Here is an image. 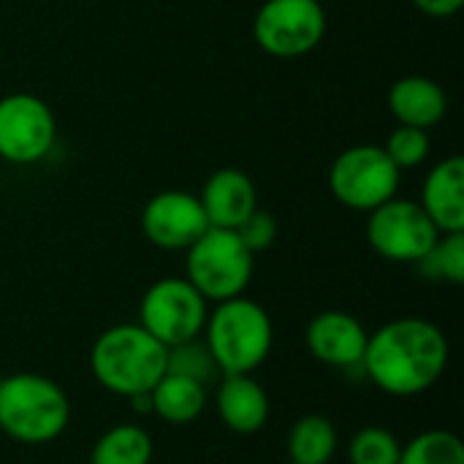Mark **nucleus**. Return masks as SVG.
Here are the masks:
<instances>
[{
	"label": "nucleus",
	"instance_id": "393cba45",
	"mask_svg": "<svg viewBox=\"0 0 464 464\" xmlns=\"http://www.w3.org/2000/svg\"><path fill=\"white\" fill-rule=\"evenodd\" d=\"M237 237L242 239V245L256 256V253H264L275 245L277 239V220L272 212H264V209H256L239 228H237Z\"/></svg>",
	"mask_w": 464,
	"mask_h": 464
},
{
	"label": "nucleus",
	"instance_id": "a211bd4d",
	"mask_svg": "<svg viewBox=\"0 0 464 464\" xmlns=\"http://www.w3.org/2000/svg\"><path fill=\"white\" fill-rule=\"evenodd\" d=\"M340 438L326 416L307 413L288 432V459L291 464H329L337 454Z\"/></svg>",
	"mask_w": 464,
	"mask_h": 464
},
{
	"label": "nucleus",
	"instance_id": "0eeeda50",
	"mask_svg": "<svg viewBox=\"0 0 464 464\" xmlns=\"http://www.w3.org/2000/svg\"><path fill=\"white\" fill-rule=\"evenodd\" d=\"M207 315V299L185 277L152 283L139 304V326L166 348L201 337Z\"/></svg>",
	"mask_w": 464,
	"mask_h": 464
},
{
	"label": "nucleus",
	"instance_id": "f8f14e48",
	"mask_svg": "<svg viewBox=\"0 0 464 464\" xmlns=\"http://www.w3.org/2000/svg\"><path fill=\"white\" fill-rule=\"evenodd\" d=\"M367 329L364 324L343 310L318 313L304 329V345L326 367L334 370H356L362 367L364 348H367Z\"/></svg>",
	"mask_w": 464,
	"mask_h": 464
},
{
	"label": "nucleus",
	"instance_id": "2eb2a0df",
	"mask_svg": "<svg viewBox=\"0 0 464 464\" xmlns=\"http://www.w3.org/2000/svg\"><path fill=\"white\" fill-rule=\"evenodd\" d=\"M419 204L440 234L464 231V160L459 155L440 160L427 174Z\"/></svg>",
	"mask_w": 464,
	"mask_h": 464
},
{
	"label": "nucleus",
	"instance_id": "b1692460",
	"mask_svg": "<svg viewBox=\"0 0 464 464\" xmlns=\"http://www.w3.org/2000/svg\"><path fill=\"white\" fill-rule=\"evenodd\" d=\"M383 150H386V155L394 160V166L402 171V169H416V166H421V163L430 158L432 141H430V133L421 130V128L397 125V128L392 130V136L386 139Z\"/></svg>",
	"mask_w": 464,
	"mask_h": 464
},
{
	"label": "nucleus",
	"instance_id": "5701e85b",
	"mask_svg": "<svg viewBox=\"0 0 464 464\" xmlns=\"http://www.w3.org/2000/svg\"><path fill=\"white\" fill-rule=\"evenodd\" d=\"M166 372L190 378V381H196V383H201V386H209L212 381L220 378V370H218V364H215L209 348H207L198 337L169 348Z\"/></svg>",
	"mask_w": 464,
	"mask_h": 464
},
{
	"label": "nucleus",
	"instance_id": "6ab92c4d",
	"mask_svg": "<svg viewBox=\"0 0 464 464\" xmlns=\"http://www.w3.org/2000/svg\"><path fill=\"white\" fill-rule=\"evenodd\" d=\"M152 462V438L136 424H117L106 430L92 451L90 464H150Z\"/></svg>",
	"mask_w": 464,
	"mask_h": 464
},
{
	"label": "nucleus",
	"instance_id": "1a4fd4ad",
	"mask_svg": "<svg viewBox=\"0 0 464 464\" xmlns=\"http://www.w3.org/2000/svg\"><path fill=\"white\" fill-rule=\"evenodd\" d=\"M253 35L272 57H302L324 41L326 11L321 0H264Z\"/></svg>",
	"mask_w": 464,
	"mask_h": 464
},
{
	"label": "nucleus",
	"instance_id": "aec40b11",
	"mask_svg": "<svg viewBox=\"0 0 464 464\" xmlns=\"http://www.w3.org/2000/svg\"><path fill=\"white\" fill-rule=\"evenodd\" d=\"M416 266L427 280L451 285L464 283V231L440 234L430 253L421 261H416Z\"/></svg>",
	"mask_w": 464,
	"mask_h": 464
},
{
	"label": "nucleus",
	"instance_id": "7ed1b4c3",
	"mask_svg": "<svg viewBox=\"0 0 464 464\" xmlns=\"http://www.w3.org/2000/svg\"><path fill=\"white\" fill-rule=\"evenodd\" d=\"M201 334L220 375H253L269 359L275 343L269 313L245 294L218 302Z\"/></svg>",
	"mask_w": 464,
	"mask_h": 464
},
{
	"label": "nucleus",
	"instance_id": "39448f33",
	"mask_svg": "<svg viewBox=\"0 0 464 464\" xmlns=\"http://www.w3.org/2000/svg\"><path fill=\"white\" fill-rule=\"evenodd\" d=\"M185 280L207 299L226 302L242 296L253 280L256 256L231 228H207L188 250Z\"/></svg>",
	"mask_w": 464,
	"mask_h": 464
},
{
	"label": "nucleus",
	"instance_id": "4be33fe9",
	"mask_svg": "<svg viewBox=\"0 0 464 464\" xmlns=\"http://www.w3.org/2000/svg\"><path fill=\"white\" fill-rule=\"evenodd\" d=\"M400 451L402 443L386 427H362L345 446L351 464H397Z\"/></svg>",
	"mask_w": 464,
	"mask_h": 464
},
{
	"label": "nucleus",
	"instance_id": "dca6fc26",
	"mask_svg": "<svg viewBox=\"0 0 464 464\" xmlns=\"http://www.w3.org/2000/svg\"><path fill=\"white\" fill-rule=\"evenodd\" d=\"M389 111L400 125L430 130L446 117L449 95L430 76H402L389 87Z\"/></svg>",
	"mask_w": 464,
	"mask_h": 464
},
{
	"label": "nucleus",
	"instance_id": "f3484780",
	"mask_svg": "<svg viewBox=\"0 0 464 464\" xmlns=\"http://www.w3.org/2000/svg\"><path fill=\"white\" fill-rule=\"evenodd\" d=\"M204 408H207V386L174 372H166L150 392V411L174 427L193 424L204 413Z\"/></svg>",
	"mask_w": 464,
	"mask_h": 464
},
{
	"label": "nucleus",
	"instance_id": "9b49d317",
	"mask_svg": "<svg viewBox=\"0 0 464 464\" xmlns=\"http://www.w3.org/2000/svg\"><path fill=\"white\" fill-rule=\"evenodd\" d=\"M207 228V212L188 190H160L141 209V231L160 250H188Z\"/></svg>",
	"mask_w": 464,
	"mask_h": 464
},
{
	"label": "nucleus",
	"instance_id": "6e6552de",
	"mask_svg": "<svg viewBox=\"0 0 464 464\" xmlns=\"http://www.w3.org/2000/svg\"><path fill=\"white\" fill-rule=\"evenodd\" d=\"M367 242L370 247L394 264H416L438 242L440 231L411 198H389L386 204L367 212Z\"/></svg>",
	"mask_w": 464,
	"mask_h": 464
},
{
	"label": "nucleus",
	"instance_id": "423d86ee",
	"mask_svg": "<svg viewBox=\"0 0 464 464\" xmlns=\"http://www.w3.org/2000/svg\"><path fill=\"white\" fill-rule=\"evenodd\" d=\"M332 196L356 212H372L400 190V169L378 144H356L343 150L329 169Z\"/></svg>",
	"mask_w": 464,
	"mask_h": 464
},
{
	"label": "nucleus",
	"instance_id": "f257e3e1",
	"mask_svg": "<svg viewBox=\"0 0 464 464\" xmlns=\"http://www.w3.org/2000/svg\"><path fill=\"white\" fill-rule=\"evenodd\" d=\"M446 334L424 318H397L367 337L362 370L392 397H419L430 392L449 367Z\"/></svg>",
	"mask_w": 464,
	"mask_h": 464
},
{
	"label": "nucleus",
	"instance_id": "4468645a",
	"mask_svg": "<svg viewBox=\"0 0 464 464\" xmlns=\"http://www.w3.org/2000/svg\"><path fill=\"white\" fill-rule=\"evenodd\" d=\"M220 421L237 435H256L269 421V394L253 375H220L215 392Z\"/></svg>",
	"mask_w": 464,
	"mask_h": 464
},
{
	"label": "nucleus",
	"instance_id": "f03ea898",
	"mask_svg": "<svg viewBox=\"0 0 464 464\" xmlns=\"http://www.w3.org/2000/svg\"><path fill=\"white\" fill-rule=\"evenodd\" d=\"M169 348L158 343L139 324H120L106 329L90 351V370L95 381L125 400L150 394L166 375Z\"/></svg>",
	"mask_w": 464,
	"mask_h": 464
},
{
	"label": "nucleus",
	"instance_id": "a878e982",
	"mask_svg": "<svg viewBox=\"0 0 464 464\" xmlns=\"http://www.w3.org/2000/svg\"><path fill=\"white\" fill-rule=\"evenodd\" d=\"M413 5L430 16H451L464 5V0H413Z\"/></svg>",
	"mask_w": 464,
	"mask_h": 464
},
{
	"label": "nucleus",
	"instance_id": "412c9836",
	"mask_svg": "<svg viewBox=\"0 0 464 464\" xmlns=\"http://www.w3.org/2000/svg\"><path fill=\"white\" fill-rule=\"evenodd\" d=\"M397 464H464V446L449 430H427L402 446Z\"/></svg>",
	"mask_w": 464,
	"mask_h": 464
},
{
	"label": "nucleus",
	"instance_id": "20e7f679",
	"mask_svg": "<svg viewBox=\"0 0 464 464\" xmlns=\"http://www.w3.org/2000/svg\"><path fill=\"white\" fill-rule=\"evenodd\" d=\"M71 421V402L60 383L35 372L0 381V432L24 446L57 440Z\"/></svg>",
	"mask_w": 464,
	"mask_h": 464
},
{
	"label": "nucleus",
	"instance_id": "9d476101",
	"mask_svg": "<svg viewBox=\"0 0 464 464\" xmlns=\"http://www.w3.org/2000/svg\"><path fill=\"white\" fill-rule=\"evenodd\" d=\"M57 139V120L46 101L30 92L0 98V158L16 166L44 160Z\"/></svg>",
	"mask_w": 464,
	"mask_h": 464
},
{
	"label": "nucleus",
	"instance_id": "ddd939ff",
	"mask_svg": "<svg viewBox=\"0 0 464 464\" xmlns=\"http://www.w3.org/2000/svg\"><path fill=\"white\" fill-rule=\"evenodd\" d=\"M198 201L212 228H231V231H237L258 209V193L253 179L242 169H231V166L209 174V179L198 193Z\"/></svg>",
	"mask_w": 464,
	"mask_h": 464
}]
</instances>
